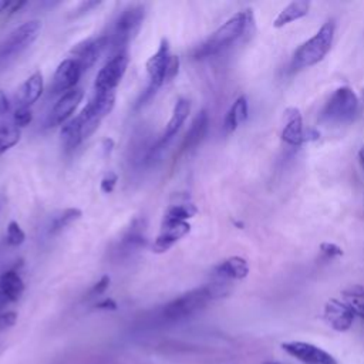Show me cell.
<instances>
[{
    "label": "cell",
    "mask_w": 364,
    "mask_h": 364,
    "mask_svg": "<svg viewBox=\"0 0 364 364\" xmlns=\"http://www.w3.org/2000/svg\"><path fill=\"white\" fill-rule=\"evenodd\" d=\"M247 118V100L246 97H239L229 111L225 115L223 121V128L226 132H233L245 119Z\"/></svg>",
    "instance_id": "cell-23"
},
{
    "label": "cell",
    "mask_w": 364,
    "mask_h": 364,
    "mask_svg": "<svg viewBox=\"0 0 364 364\" xmlns=\"http://www.w3.org/2000/svg\"><path fill=\"white\" fill-rule=\"evenodd\" d=\"M117 181H118V176L115 172L109 171L104 175V178L101 179V191L104 193H111L117 185Z\"/></svg>",
    "instance_id": "cell-31"
},
{
    "label": "cell",
    "mask_w": 364,
    "mask_h": 364,
    "mask_svg": "<svg viewBox=\"0 0 364 364\" xmlns=\"http://www.w3.org/2000/svg\"><path fill=\"white\" fill-rule=\"evenodd\" d=\"M60 134H61V139H63L65 149L71 151V149L77 148L81 144V141L84 139L81 119L78 117H75L74 119L63 124Z\"/></svg>",
    "instance_id": "cell-24"
},
{
    "label": "cell",
    "mask_w": 364,
    "mask_h": 364,
    "mask_svg": "<svg viewBox=\"0 0 364 364\" xmlns=\"http://www.w3.org/2000/svg\"><path fill=\"white\" fill-rule=\"evenodd\" d=\"M287 122L282 131V139L289 145H301L304 142L316 141L320 138V132L309 128H303V118L296 107H290L284 111Z\"/></svg>",
    "instance_id": "cell-7"
},
{
    "label": "cell",
    "mask_w": 364,
    "mask_h": 364,
    "mask_svg": "<svg viewBox=\"0 0 364 364\" xmlns=\"http://www.w3.org/2000/svg\"><path fill=\"white\" fill-rule=\"evenodd\" d=\"M24 4H26V1H11V6H10V9H9V13H16V11H18Z\"/></svg>",
    "instance_id": "cell-40"
},
{
    "label": "cell",
    "mask_w": 364,
    "mask_h": 364,
    "mask_svg": "<svg viewBox=\"0 0 364 364\" xmlns=\"http://www.w3.org/2000/svg\"><path fill=\"white\" fill-rule=\"evenodd\" d=\"M82 97H84V91L81 88H73L68 92L63 94L48 115V125L53 127V125L65 124V121L70 118V115L81 102Z\"/></svg>",
    "instance_id": "cell-14"
},
{
    "label": "cell",
    "mask_w": 364,
    "mask_h": 364,
    "mask_svg": "<svg viewBox=\"0 0 364 364\" xmlns=\"http://www.w3.org/2000/svg\"><path fill=\"white\" fill-rule=\"evenodd\" d=\"M128 63H129V57L127 51L118 53L112 58H109L97 75L95 90L114 91L115 87L121 82L127 71Z\"/></svg>",
    "instance_id": "cell-8"
},
{
    "label": "cell",
    "mask_w": 364,
    "mask_h": 364,
    "mask_svg": "<svg viewBox=\"0 0 364 364\" xmlns=\"http://www.w3.org/2000/svg\"><path fill=\"white\" fill-rule=\"evenodd\" d=\"M228 293L229 289L223 283H212L189 290L188 293L169 301L164 307L162 316L166 320H182L202 310L210 300L225 297Z\"/></svg>",
    "instance_id": "cell-1"
},
{
    "label": "cell",
    "mask_w": 364,
    "mask_h": 364,
    "mask_svg": "<svg viewBox=\"0 0 364 364\" xmlns=\"http://www.w3.org/2000/svg\"><path fill=\"white\" fill-rule=\"evenodd\" d=\"M334 28L336 27L333 20L326 21L311 38L304 41L294 51L293 60H291V68L300 70L321 61L331 48L333 38H334Z\"/></svg>",
    "instance_id": "cell-3"
},
{
    "label": "cell",
    "mask_w": 364,
    "mask_h": 364,
    "mask_svg": "<svg viewBox=\"0 0 364 364\" xmlns=\"http://www.w3.org/2000/svg\"><path fill=\"white\" fill-rule=\"evenodd\" d=\"M264 364H279V363H273V361H269V363H264Z\"/></svg>",
    "instance_id": "cell-43"
},
{
    "label": "cell",
    "mask_w": 364,
    "mask_h": 364,
    "mask_svg": "<svg viewBox=\"0 0 364 364\" xmlns=\"http://www.w3.org/2000/svg\"><path fill=\"white\" fill-rule=\"evenodd\" d=\"M179 71V57L178 55H172L171 57V63L168 67V74H166V81L172 80Z\"/></svg>",
    "instance_id": "cell-35"
},
{
    "label": "cell",
    "mask_w": 364,
    "mask_h": 364,
    "mask_svg": "<svg viewBox=\"0 0 364 364\" xmlns=\"http://www.w3.org/2000/svg\"><path fill=\"white\" fill-rule=\"evenodd\" d=\"M109 44L108 36L100 37L97 40H87L82 41L81 44H78L73 51H74V60L78 63V65L81 67L82 73L88 68H91L95 61L98 60L101 51Z\"/></svg>",
    "instance_id": "cell-16"
},
{
    "label": "cell",
    "mask_w": 364,
    "mask_h": 364,
    "mask_svg": "<svg viewBox=\"0 0 364 364\" xmlns=\"http://www.w3.org/2000/svg\"><path fill=\"white\" fill-rule=\"evenodd\" d=\"M144 17H145V7L142 4L129 6L119 14V17L115 21L112 34L108 36L109 44L117 50V54L125 51L124 47L138 33L144 21Z\"/></svg>",
    "instance_id": "cell-4"
},
{
    "label": "cell",
    "mask_w": 364,
    "mask_h": 364,
    "mask_svg": "<svg viewBox=\"0 0 364 364\" xmlns=\"http://www.w3.org/2000/svg\"><path fill=\"white\" fill-rule=\"evenodd\" d=\"M40 30V20H30L14 28L0 46V60L14 57L16 54H20L23 50H26L37 38Z\"/></svg>",
    "instance_id": "cell-6"
},
{
    "label": "cell",
    "mask_w": 364,
    "mask_h": 364,
    "mask_svg": "<svg viewBox=\"0 0 364 364\" xmlns=\"http://www.w3.org/2000/svg\"><path fill=\"white\" fill-rule=\"evenodd\" d=\"M351 307L338 299H330L324 306V318L336 331H346L351 327L354 320Z\"/></svg>",
    "instance_id": "cell-13"
},
{
    "label": "cell",
    "mask_w": 364,
    "mask_h": 364,
    "mask_svg": "<svg viewBox=\"0 0 364 364\" xmlns=\"http://www.w3.org/2000/svg\"><path fill=\"white\" fill-rule=\"evenodd\" d=\"M191 230L188 222H164L161 225V232L152 245L155 253H164L171 249L179 239L186 236Z\"/></svg>",
    "instance_id": "cell-15"
},
{
    "label": "cell",
    "mask_w": 364,
    "mask_h": 364,
    "mask_svg": "<svg viewBox=\"0 0 364 364\" xmlns=\"http://www.w3.org/2000/svg\"><path fill=\"white\" fill-rule=\"evenodd\" d=\"M215 276L220 279H230V280H240L245 279L249 273V264L246 259L240 256H232L222 260L213 269Z\"/></svg>",
    "instance_id": "cell-18"
},
{
    "label": "cell",
    "mask_w": 364,
    "mask_h": 364,
    "mask_svg": "<svg viewBox=\"0 0 364 364\" xmlns=\"http://www.w3.org/2000/svg\"><path fill=\"white\" fill-rule=\"evenodd\" d=\"M17 321V313L16 311H4L0 313V333L11 328Z\"/></svg>",
    "instance_id": "cell-32"
},
{
    "label": "cell",
    "mask_w": 364,
    "mask_h": 364,
    "mask_svg": "<svg viewBox=\"0 0 364 364\" xmlns=\"http://www.w3.org/2000/svg\"><path fill=\"white\" fill-rule=\"evenodd\" d=\"M344 301L351 307L355 316L364 318V287L363 286H351L343 291Z\"/></svg>",
    "instance_id": "cell-27"
},
{
    "label": "cell",
    "mask_w": 364,
    "mask_h": 364,
    "mask_svg": "<svg viewBox=\"0 0 364 364\" xmlns=\"http://www.w3.org/2000/svg\"><path fill=\"white\" fill-rule=\"evenodd\" d=\"M358 98L350 87L337 88L323 109V119L333 124H343L357 114Z\"/></svg>",
    "instance_id": "cell-5"
},
{
    "label": "cell",
    "mask_w": 364,
    "mask_h": 364,
    "mask_svg": "<svg viewBox=\"0 0 364 364\" xmlns=\"http://www.w3.org/2000/svg\"><path fill=\"white\" fill-rule=\"evenodd\" d=\"M101 148H102V152L105 156H108L111 154V151L114 149V139L112 138H105L101 144Z\"/></svg>",
    "instance_id": "cell-39"
},
{
    "label": "cell",
    "mask_w": 364,
    "mask_h": 364,
    "mask_svg": "<svg viewBox=\"0 0 364 364\" xmlns=\"http://www.w3.org/2000/svg\"><path fill=\"white\" fill-rule=\"evenodd\" d=\"M109 282H111L109 276H108V274H104V276L91 287L88 296L92 297V296H100V294H102V293L109 287Z\"/></svg>",
    "instance_id": "cell-34"
},
{
    "label": "cell",
    "mask_w": 364,
    "mask_h": 364,
    "mask_svg": "<svg viewBox=\"0 0 364 364\" xmlns=\"http://www.w3.org/2000/svg\"><path fill=\"white\" fill-rule=\"evenodd\" d=\"M21 132L14 124H1L0 125V154L6 152L20 141Z\"/></svg>",
    "instance_id": "cell-28"
},
{
    "label": "cell",
    "mask_w": 364,
    "mask_h": 364,
    "mask_svg": "<svg viewBox=\"0 0 364 364\" xmlns=\"http://www.w3.org/2000/svg\"><path fill=\"white\" fill-rule=\"evenodd\" d=\"M189 112H191V102L188 100H185V98H178V101L175 102L172 115H171V118H169V121L166 124V128L164 131L162 138L158 141V144L155 146L151 148V154L152 155L156 156L159 154V151L169 142V139L176 135V132L181 129L183 122L186 121Z\"/></svg>",
    "instance_id": "cell-12"
},
{
    "label": "cell",
    "mask_w": 364,
    "mask_h": 364,
    "mask_svg": "<svg viewBox=\"0 0 364 364\" xmlns=\"http://www.w3.org/2000/svg\"><path fill=\"white\" fill-rule=\"evenodd\" d=\"M31 119H33V114H31L30 107L18 105L17 109L14 111V114H13V124L17 128H23V127L28 125L31 122Z\"/></svg>",
    "instance_id": "cell-30"
},
{
    "label": "cell",
    "mask_w": 364,
    "mask_h": 364,
    "mask_svg": "<svg viewBox=\"0 0 364 364\" xmlns=\"http://www.w3.org/2000/svg\"><path fill=\"white\" fill-rule=\"evenodd\" d=\"M81 74H82V70L78 65V63L74 58H65L58 64L54 73L51 91L54 94H61V95L68 92L78 82Z\"/></svg>",
    "instance_id": "cell-11"
},
{
    "label": "cell",
    "mask_w": 364,
    "mask_h": 364,
    "mask_svg": "<svg viewBox=\"0 0 364 364\" xmlns=\"http://www.w3.org/2000/svg\"><path fill=\"white\" fill-rule=\"evenodd\" d=\"M24 291V282L17 270H7L0 274V293L9 301H17Z\"/></svg>",
    "instance_id": "cell-21"
},
{
    "label": "cell",
    "mask_w": 364,
    "mask_h": 364,
    "mask_svg": "<svg viewBox=\"0 0 364 364\" xmlns=\"http://www.w3.org/2000/svg\"><path fill=\"white\" fill-rule=\"evenodd\" d=\"M198 209L192 202L176 200V203L169 205L164 215V222H186V219L196 215Z\"/></svg>",
    "instance_id": "cell-25"
},
{
    "label": "cell",
    "mask_w": 364,
    "mask_h": 364,
    "mask_svg": "<svg viewBox=\"0 0 364 364\" xmlns=\"http://www.w3.org/2000/svg\"><path fill=\"white\" fill-rule=\"evenodd\" d=\"M43 94V74L41 71L33 73L18 90V105L30 107Z\"/></svg>",
    "instance_id": "cell-20"
},
{
    "label": "cell",
    "mask_w": 364,
    "mask_h": 364,
    "mask_svg": "<svg viewBox=\"0 0 364 364\" xmlns=\"http://www.w3.org/2000/svg\"><path fill=\"white\" fill-rule=\"evenodd\" d=\"M358 159H360V164H361V166H363V169H364V145L360 148V151H358Z\"/></svg>",
    "instance_id": "cell-42"
},
{
    "label": "cell",
    "mask_w": 364,
    "mask_h": 364,
    "mask_svg": "<svg viewBox=\"0 0 364 364\" xmlns=\"http://www.w3.org/2000/svg\"><path fill=\"white\" fill-rule=\"evenodd\" d=\"M117 303H115V300L114 299H109V297H107V299H102L101 301H98L97 304H95V309H98V310H108V311H114V310H117Z\"/></svg>",
    "instance_id": "cell-36"
},
{
    "label": "cell",
    "mask_w": 364,
    "mask_h": 364,
    "mask_svg": "<svg viewBox=\"0 0 364 364\" xmlns=\"http://www.w3.org/2000/svg\"><path fill=\"white\" fill-rule=\"evenodd\" d=\"M250 23H253L252 10L236 13L228 21H225L208 40L195 48L193 58H205L229 47L245 34Z\"/></svg>",
    "instance_id": "cell-2"
},
{
    "label": "cell",
    "mask_w": 364,
    "mask_h": 364,
    "mask_svg": "<svg viewBox=\"0 0 364 364\" xmlns=\"http://www.w3.org/2000/svg\"><path fill=\"white\" fill-rule=\"evenodd\" d=\"M26 239V235L20 225L16 220L9 222L7 225V233H6V240L10 246H20Z\"/></svg>",
    "instance_id": "cell-29"
},
{
    "label": "cell",
    "mask_w": 364,
    "mask_h": 364,
    "mask_svg": "<svg viewBox=\"0 0 364 364\" xmlns=\"http://www.w3.org/2000/svg\"><path fill=\"white\" fill-rule=\"evenodd\" d=\"M81 210L78 208H68V209H64L61 212H58L53 220H51V225H50V233L51 235H55L58 232H61L63 229H65L67 226H70L73 222L78 220L81 218Z\"/></svg>",
    "instance_id": "cell-26"
},
{
    "label": "cell",
    "mask_w": 364,
    "mask_h": 364,
    "mask_svg": "<svg viewBox=\"0 0 364 364\" xmlns=\"http://www.w3.org/2000/svg\"><path fill=\"white\" fill-rule=\"evenodd\" d=\"M9 109H10V102L6 97V94L0 90V117L6 115L9 112Z\"/></svg>",
    "instance_id": "cell-38"
},
{
    "label": "cell",
    "mask_w": 364,
    "mask_h": 364,
    "mask_svg": "<svg viewBox=\"0 0 364 364\" xmlns=\"http://www.w3.org/2000/svg\"><path fill=\"white\" fill-rule=\"evenodd\" d=\"M282 348L303 364H337L334 357L326 350L306 341H287Z\"/></svg>",
    "instance_id": "cell-9"
},
{
    "label": "cell",
    "mask_w": 364,
    "mask_h": 364,
    "mask_svg": "<svg viewBox=\"0 0 364 364\" xmlns=\"http://www.w3.org/2000/svg\"><path fill=\"white\" fill-rule=\"evenodd\" d=\"M100 4H101V1H84V3H81L80 7L75 10L74 16L77 17V16H80V14H84V13H87L90 9L97 7V6H100Z\"/></svg>",
    "instance_id": "cell-37"
},
{
    "label": "cell",
    "mask_w": 364,
    "mask_h": 364,
    "mask_svg": "<svg viewBox=\"0 0 364 364\" xmlns=\"http://www.w3.org/2000/svg\"><path fill=\"white\" fill-rule=\"evenodd\" d=\"M309 9H310V1H306V0L291 1L276 16V18L273 20V26L276 28H280L291 21H296V20L307 16Z\"/></svg>",
    "instance_id": "cell-22"
},
{
    "label": "cell",
    "mask_w": 364,
    "mask_h": 364,
    "mask_svg": "<svg viewBox=\"0 0 364 364\" xmlns=\"http://www.w3.org/2000/svg\"><path fill=\"white\" fill-rule=\"evenodd\" d=\"M145 230H146V220L144 218L134 219L132 223L129 225L128 230L125 232V235L121 239L122 250L129 252V250L144 247L148 242L146 236H145Z\"/></svg>",
    "instance_id": "cell-19"
},
{
    "label": "cell",
    "mask_w": 364,
    "mask_h": 364,
    "mask_svg": "<svg viewBox=\"0 0 364 364\" xmlns=\"http://www.w3.org/2000/svg\"><path fill=\"white\" fill-rule=\"evenodd\" d=\"M320 252L326 256V257H337V256H343V249L340 246H337L336 243H330V242H323L320 245Z\"/></svg>",
    "instance_id": "cell-33"
},
{
    "label": "cell",
    "mask_w": 364,
    "mask_h": 364,
    "mask_svg": "<svg viewBox=\"0 0 364 364\" xmlns=\"http://www.w3.org/2000/svg\"><path fill=\"white\" fill-rule=\"evenodd\" d=\"M10 6H11V1H9V0H0V13L9 10Z\"/></svg>",
    "instance_id": "cell-41"
},
{
    "label": "cell",
    "mask_w": 364,
    "mask_h": 364,
    "mask_svg": "<svg viewBox=\"0 0 364 364\" xmlns=\"http://www.w3.org/2000/svg\"><path fill=\"white\" fill-rule=\"evenodd\" d=\"M171 47L166 38H162L158 50L146 61V73L149 75V87L158 90L165 81L168 74V67L171 63Z\"/></svg>",
    "instance_id": "cell-10"
},
{
    "label": "cell",
    "mask_w": 364,
    "mask_h": 364,
    "mask_svg": "<svg viewBox=\"0 0 364 364\" xmlns=\"http://www.w3.org/2000/svg\"><path fill=\"white\" fill-rule=\"evenodd\" d=\"M209 128V117L205 109L199 111L195 119L192 121L188 132L185 134V138L181 145V151H191L196 148L206 136Z\"/></svg>",
    "instance_id": "cell-17"
}]
</instances>
